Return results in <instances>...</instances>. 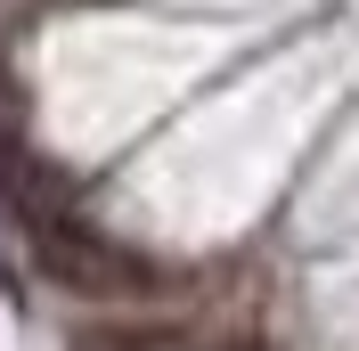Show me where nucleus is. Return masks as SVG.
I'll return each mask as SVG.
<instances>
[{"mask_svg": "<svg viewBox=\"0 0 359 351\" xmlns=\"http://www.w3.org/2000/svg\"><path fill=\"white\" fill-rule=\"evenodd\" d=\"M33 237V270H41L57 294H74V303H147L163 286V270L139 253V245H114L107 229H90V220L57 213L41 220V229H25Z\"/></svg>", "mask_w": 359, "mask_h": 351, "instance_id": "obj_1", "label": "nucleus"}, {"mask_svg": "<svg viewBox=\"0 0 359 351\" xmlns=\"http://www.w3.org/2000/svg\"><path fill=\"white\" fill-rule=\"evenodd\" d=\"M82 351H196L188 319H98L82 327Z\"/></svg>", "mask_w": 359, "mask_h": 351, "instance_id": "obj_2", "label": "nucleus"}, {"mask_svg": "<svg viewBox=\"0 0 359 351\" xmlns=\"http://www.w3.org/2000/svg\"><path fill=\"white\" fill-rule=\"evenodd\" d=\"M212 351H262V343H212Z\"/></svg>", "mask_w": 359, "mask_h": 351, "instance_id": "obj_3", "label": "nucleus"}]
</instances>
